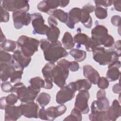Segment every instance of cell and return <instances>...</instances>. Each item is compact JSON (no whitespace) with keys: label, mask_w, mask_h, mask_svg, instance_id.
<instances>
[{"label":"cell","mask_w":121,"mask_h":121,"mask_svg":"<svg viewBox=\"0 0 121 121\" xmlns=\"http://www.w3.org/2000/svg\"><path fill=\"white\" fill-rule=\"evenodd\" d=\"M80 22L86 28H90L92 26L93 21L90 13L81 9V17Z\"/></svg>","instance_id":"31"},{"label":"cell","mask_w":121,"mask_h":121,"mask_svg":"<svg viewBox=\"0 0 121 121\" xmlns=\"http://www.w3.org/2000/svg\"><path fill=\"white\" fill-rule=\"evenodd\" d=\"M58 6L59 0H47L40 2L37 6V9L42 12L48 13L50 11L56 9Z\"/></svg>","instance_id":"21"},{"label":"cell","mask_w":121,"mask_h":121,"mask_svg":"<svg viewBox=\"0 0 121 121\" xmlns=\"http://www.w3.org/2000/svg\"><path fill=\"white\" fill-rule=\"evenodd\" d=\"M77 91L75 82H70L64 86L57 92L56 95V102L58 104H64L72 99Z\"/></svg>","instance_id":"7"},{"label":"cell","mask_w":121,"mask_h":121,"mask_svg":"<svg viewBox=\"0 0 121 121\" xmlns=\"http://www.w3.org/2000/svg\"><path fill=\"white\" fill-rule=\"evenodd\" d=\"M67 110V107L63 104L57 106H51L45 109L47 121H53L56 118L63 114Z\"/></svg>","instance_id":"18"},{"label":"cell","mask_w":121,"mask_h":121,"mask_svg":"<svg viewBox=\"0 0 121 121\" xmlns=\"http://www.w3.org/2000/svg\"><path fill=\"white\" fill-rule=\"evenodd\" d=\"M73 39L75 43H77V45H79V47L81 45H84L87 52H92L97 47L91 38L84 33L81 32L77 33L74 36Z\"/></svg>","instance_id":"14"},{"label":"cell","mask_w":121,"mask_h":121,"mask_svg":"<svg viewBox=\"0 0 121 121\" xmlns=\"http://www.w3.org/2000/svg\"><path fill=\"white\" fill-rule=\"evenodd\" d=\"M48 23L49 26H57L58 25V22L55 18L51 16L48 17Z\"/></svg>","instance_id":"47"},{"label":"cell","mask_w":121,"mask_h":121,"mask_svg":"<svg viewBox=\"0 0 121 121\" xmlns=\"http://www.w3.org/2000/svg\"><path fill=\"white\" fill-rule=\"evenodd\" d=\"M7 106L6 101H5V96L2 97L0 98V107L1 110H5Z\"/></svg>","instance_id":"52"},{"label":"cell","mask_w":121,"mask_h":121,"mask_svg":"<svg viewBox=\"0 0 121 121\" xmlns=\"http://www.w3.org/2000/svg\"><path fill=\"white\" fill-rule=\"evenodd\" d=\"M18 48L27 57H31L38 50L40 41L26 35L20 36L17 42Z\"/></svg>","instance_id":"6"},{"label":"cell","mask_w":121,"mask_h":121,"mask_svg":"<svg viewBox=\"0 0 121 121\" xmlns=\"http://www.w3.org/2000/svg\"><path fill=\"white\" fill-rule=\"evenodd\" d=\"M8 63L5 62H0V78L2 82L6 81L10 78L12 72L15 68L13 63Z\"/></svg>","instance_id":"23"},{"label":"cell","mask_w":121,"mask_h":121,"mask_svg":"<svg viewBox=\"0 0 121 121\" xmlns=\"http://www.w3.org/2000/svg\"><path fill=\"white\" fill-rule=\"evenodd\" d=\"M12 17L14 27L20 29L24 26H28L31 21V16L30 13L23 10L13 12Z\"/></svg>","instance_id":"12"},{"label":"cell","mask_w":121,"mask_h":121,"mask_svg":"<svg viewBox=\"0 0 121 121\" xmlns=\"http://www.w3.org/2000/svg\"><path fill=\"white\" fill-rule=\"evenodd\" d=\"M13 65L15 69L11 73L10 77V80L11 83H16L20 82L24 68L17 62L15 61V60Z\"/></svg>","instance_id":"25"},{"label":"cell","mask_w":121,"mask_h":121,"mask_svg":"<svg viewBox=\"0 0 121 121\" xmlns=\"http://www.w3.org/2000/svg\"><path fill=\"white\" fill-rule=\"evenodd\" d=\"M93 59L100 65H110L118 61L121 56L115 49H105L102 46H97L92 51Z\"/></svg>","instance_id":"2"},{"label":"cell","mask_w":121,"mask_h":121,"mask_svg":"<svg viewBox=\"0 0 121 121\" xmlns=\"http://www.w3.org/2000/svg\"><path fill=\"white\" fill-rule=\"evenodd\" d=\"M31 16L33 27V33L35 35H46L49 27L44 24L45 21L42 14L40 13H34L31 14Z\"/></svg>","instance_id":"10"},{"label":"cell","mask_w":121,"mask_h":121,"mask_svg":"<svg viewBox=\"0 0 121 121\" xmlns=\"http://www.w3.org/2000/svg\"><path fill=\"white\" fill-rule=\"evenodd\" d=\"M15 61L12 55L9 53L0 49V62L8 63H12Z\"/></svg>","instance_id":"37"},{"label":"cell","mask_w":121,"mask_h":121,"mask_svg":"<svg viewBox=\"0 0 121 121\" xmlns=\"http://www.w3.org/2000/svg\"><path fill=\"white\" fill-rule=\"evenodd\" d=\"M79 68V66L78 62L76 61H70V65L69 66V69L72 72L77 71L78 70Z\"/></svg>","instance_id":"45"},{"label":"cell","mask_w":121,"mask_h":121,"mask_svg":"<svg viewBox=\"0 0 121 121\" xmlns=\"http://www.w3.org/2000/svg\"><path fill=\"white\" fill-rule=\"evenodd\" d=\"M30 86L35 90L40 91L41 88H44L45 81L41 77H36L29 80Z\"/></svg>","instance_id":"32"},{"label":"cell","mask_w":121,"mask_h":121,"mask_svg":"<svg viewBox=\"0 0 121 121\" xmlns=\"http://www.w3.org/2000/svg\"><path fill=\"white\" fill-rule=\"evenodd\" d=\"M81 112L77 108H74L70 113V114L65 118L64 121H81L82 120Z\"/></svg>","instance_id":"36"},{"label":"cell","mask_w":121,"mask_h":121,"mask_svg":"<svg viewBox=\"0 0 121 121\" xmlns=\"http://www.w3.org/2000/svg\"><path fill=\"white\" fill-rule=\"evenodd\" d=\"M55 66L54 62L47 63L42 70L43 77L44 78L45 86L44 88L51 89L53 87V70Z\"/></svg>","instance_id":"15"},{"label":"cell","mask_w":121,"mask_h":121,"mask_svg":"<svg viewBox=\"0 0 121 121\" xmlns=\"http://www.w3.org/2000/svg\"><path fill=\"white\" fill-rule=\"evenodd\" d=\"M83 75L92 84L96 85L100 78L98 72L90 65H85L83 66Z\"/></svg>","instance_id":"20"},{"label":"cell","mask_w":121,"mask_h":121,"mask_svg":"<svg viewBox=\"0 0 121 121\" xmlns=\"http://www.w3.org/2000/svg\"><path fill=\"white\" fill-rule=\"evenodd\" d=\"M82 9L87 11L88 12H89L90 13H92L93 12H94L95 11V7L92 5L90 4H86L85 6H84Z\"/></svg>","instance_id":"48"},{"label":"cell","mask_w":121,"mask_h":121,"mask_svg":"<svg viewBox=\"0 0 121 121\" xmlns=\"http://www.w3.org/2000/svg\"><path fill=\"white\" fill-rule=\"evenodd\" d=\"M91 39L96 46L104 45V47L110 48L114 43V39L108 34L107 28L101 25H97L92 29Z\"/></svg>","instance_id":"3"},{"label":"cell","mask_w":121,"mask_h":121,"mask_svg":"<svg viewBox=\"0 0 121 121\" xmlns=\"http://www.w3.org/2000/svg\"><path fill=\"white\" fill-rule=\"evenodd\" d=\"M0 21L2 22H7L9 19V14L8 11L4 9L0 5Z\"/></svg>","instance_id":"41"},{"label":"cell","mask_w":121,"mask_h":121,"mask_svg":"<svg viewBox=\"0 0 121 121\" xmlns=\"http://www.w3.org/2000/svg\"><path fill=\"white\" fill-rule=\"evenodd\" d=\"M5 40H6V37L3 34L2 30H1L0 31V43L3 42V41H4Z\"/></svg>","instance_id":"54"},{"label":"cell","mask_w":121,"mask_h":121,"mask_svg":"<svg viewBox=\"0 0 121 121\" xmlns=\"http://www.w3.org/2000/svg\"><path fill=\"white\" fill-rule=\"evenodd\" d=\"M114 49H115V50L116 51V52H117V53H118V54L119 55L121 56V40H118L117 41H116L115 42H114Z\"/></svg>","instance_id":"50"},{"label":"cell","mask_w":121,"mask_h":121,"mask_svg":"<svg viewBox=\"0 0 121 121\" xmlns=\"http://www.w3.org/2000/svg\"><path fill=\"white\" fill-rule=\"evenodd\" d=\"M13 59L24 68L27 67L31 61V57L26 56L19 49L15 50L12 54Z\"/></svg>","instance_id":"24"},{"label":"cell","mask_w":121,"mask_h":121,"mask_svg":"<svg viewBox=\"0 0 121 121\" xmlns=\"http://www.w3.org/2000/svg\"><path fill=\"white\" fill-rule=\"evenodd\" d=\"M22 114L27 118H38L39 107L37 103H21L19 106Z\"/></svg>","instance_id":"13"},{"label":"cell","mask_w":121,"mask_h":121,"mask_svg":"<svg viewBox=\"0 0 121 121\" xmlns=\"http://www.w3.org/2000/svg\"><path fill=\"white\" fill-rule=\"evenodd\" d=\"M97 100L93 101L91 105V112L96 111H107L110 104L108 99L106 97V92L104 89L99 90L96 94Z\"/></svg>","instance_id":"9"},{"label":"cell","mask_w":121,"mask_h":121,"mask_svg":"<svg viewBox=\"0 0 121 121\" xmlns=\"http://www.w3.org/2000/svg\"><path fill=\"white\" fill-rule=\"evenodd\" d=\"M77 91H80L81 90L90 89L92 86V83L87 79H78L75 82Z\"/></svg>","instance_id":"33"},{"label":"cell","mask_w":121,"mask_h":121,"mask_svg":"<svg viewBox=\"0 0 121 121\" xmlns=\"http://www.w3.org/2000/svg\"><path fill=\"white\" fill-rule=\"evenodd\" d=\"M40 91L35 90L30 86L26 87L20 82L15 83L13 86L12 93L17 94L18 99L24 103L34 102Z\"/></svg>","instance_id":"4"},{"label":"cell","mask_w":121,"mask_h":121,"mask_svg":"<svg viewBox=\"0 0 121 121\" xmlns=\"http://www.w3.org/2000/svg\"><path fill=\"white\" fill-rule=\"evenodd\" d=\"M18 98L17 95L13 93L9 95L5 96V101L7 105H14L17 102Z\"/></svg>","instance_id":"40"},{"label":"cell","mask_w":121,"mask_h":121,"mask_svg":"<svg viewBox=\"0 0 121 121\" xmlns=\"http://www.w3.org/2000/svg\"><path fill=\"white\" fill-rule=\"evenodd\" d=\"M63 47L66 50H70L73 48L75 45L73 38L71 34L69 32H66L61 40Z\"/></svg>","instance_id":"28"},{"label":"cell","mask_w":121,"mask_h":121,"mask_svg":"<svg viewBox=\"0 0 121 121\" xmlns=\"http://www.w3.org/2000/svg\"><path fill=\"white\" fill-rule=\"evenodd\" d=\"M107 113L110 121H115L121 116V105L117 100H114L111 106L107 110Z\"/></svg>","instance_id":"22"},{"label":"cell","mask_w":121,"mask_h":121,"mask_svg":"<svg viewBox=\"0 0 121 121\" xmlns=\"http://www.w3.org/2000/svg\"><path fill=\"white\" fill-rule=\"evenodd\" d=\"M69 3V0H59V6L61 8H64L66 7Z\"/></svg>","instance_id":"53"},{"label":"cell","mask_w":121,"mask_h":121,"mask_svg":"<svg viewBox=\"0 0 121 121\" xmlns=\"http://www.w3.org/2000/svg\"><path fill=\"white\" fill-rule=\"evenodd\" d=\"M121 0H113L112 4H113L114 5L115 9L119 12H121Z\"/></svg>","instance_id":"51"},{"label":"cell","mask_w":121,"mask_h":121,"mask_svg":"<svg viewBox=\"0 0 121 121\" xmlns=\"http://www.w3.org/2000/svg\"><path fill=\"white\" fill-rule=\"evenodd\" d=\"M48 14L58 19L62 23H66L68 20V13L60 9H56L50 11Z\"/></svg>","instance_id":"29"},{"label":"cell","mask_w":121,"mask_h":121,"mask_svg":"<svg viewBox=\"0 0 121 121\" xmlns=\"http://www.w3.org/2000/svg\"><path fill=\"white\" fill-rule=\"evenodd\" d=\"M121 17L118 15H114L111 17V21L112 25L115 26H121Z\"/></svg>","instance_id":"44"},{"label":"cell","mask_w":121,"mask_h":121,"mask_svg":"<svg viewBox=\"0 0 121 121\" xmlns=\"http://www.w3.org/2000/svg\"><path fill=\"white\" fill-rule=\"evenodd\" d=\"M1 88L3 92L5 93L12 92L13 86L9 81H4L1 83Z\"/></svg>","instance_id":"42"},{"label":"cell","mask_w":121,"mask_h":121,"mask_svg":"<svg viewBox=\"0 0 121 121\" xmlns=\"http://www.w3.org/2000/svg\"><path fill=\"white\" fill-rule=\"evenodd\" d=\"M60 34V30L57 26H49L46 33L47 40L50 43H54L58 40Z\"/></svg>","instance_id":"27"},{"label":"cell","mask_w":121,"mask_h":121,"mask_svg":"<svg viewBox=\"0 0 121 121\" xmlns=\"http://www.w3.org/2000/svg\"><path fill=\"white\" fill-rule=\"evenodd\" d=\"M95 13L96 17L98 19H104L107 17V9L101 6H95Z\"/></svg>","instance_id":"38"},{"label":"cell","mask_w":121,"mask_h":121,"mask_svg":"<svg viewBox=\"0 0 121 121\" xmlns=\"http://www.w3.org/2000/svg\"><path fill=\"white\" fill-rule=\"evenodd\" d=\"M69 53L77 62H82L84 61L86 57V52L78 49H72L69 52Z\"/></svg>","instance_id":"30"},{"label":"cell","mask_w":121,"mask_h":121,"mask_svg":"<svg viewBox=\"0 0 121 121\" xmlns=\"http://www.w3.org/2000/svg\"><path fill=\"white\" fill-rule=\"evenodd\" d=\"M38 118L43 120H47V117L45 112V109L44 107H42L38 111Z\"/></svg>","instance_id":"46"},{"label":"cell","mask_w":121,"mask_h":121,"mask_svg":"<svg viewBox=\"0 0 121 121\" xmlns=\"http://www.w3.org/2000/svg\"><path fill=\"white\" fill-rule=\"evenodd\" d=\"M22 115L19 106L14 105H8L5 109V121H15Z\"/></svg>","instance_id":"16"},{"label":"cell","mask_w":121,"mask_h":121,"mask_svg":"<svg viewBox=\"0 0 121 121\" xmlns=\"http://www.w3.org/2000/svg\"><path fill=\"white\" fill-rule=\"evenodd\" d=\"M89 119L92 121H110L107 111H96L91 112L89 115Z\"/></svg>","instance_id":"26"},{"label":"cell","mask_w":121,"mask_h":121,"mask_svg":"<svg viewBox=\"0 0 121 121\" xmlns=\"http://www.w3.org/2000/svg\"><path fill=\"white\" fill-rule=\"evenodd\" d=\"M121 67L120 61H117L108 65L106 73V78L109 81L112 82L119 79L120 76L119 68Z\"/></svg>","instance_id":"19"},{"label":"cell","mask_w":121,"mask_h":121,"mask_svg":"<svg viewBox=\"0 0 121 121\" xmlns=\"http://www.w3.org/2000/svg\"><path fill=\"white\" fill-rule=\"evenodd\" d=\"M0 46L1 49L6 52H14L16 48L17 43L13 40L6 39L0 43Z\"/></svg>","instance_id":"34"},{"label":"cell","mask_w":121,"mask_h":121,"mask_svg":"<svg viewBox=\"0 0 121 121\" xmlns=\"http://www.w3.org/2000/svg\"><path fill=\"white\" fill-rule=\"evenodd\" d=\"M51 95L50 94L45 92L40 93L36 97V102L42 107L46 106L50 102Z\"/></svg>","instance_id":"35"},{"label":"cell","mask_w":121,"mask_h":121,"mask_svg":"<svg viewBox=\"0 0 121 121\" xmlns=\"http://www.w3.org/2000/svg\"><path fill=\"white\" fill-rule=\"evenodd\" d=\"M40 46L45 60L49 62L55 63L59 59L67 56L69 53L59 41L50 43L46 39H42L40 41Z\"/></svg>","instance_id":"1"},{"label":"cell","mask_w":121,"mask_h":121,"mask_svg":"<svg viewBox=\"0 0 121 121\" xmlns=\"http://www.w3.org/2000/svg\"><path fill=\"white\" fill-rule=\"evenodd\" d=\"M81 9L75 7L71 9L68 13V18L66 26L70 29H73L75 25L81 20Z\"/></svg>","instance_id":"17"},{"label":"cell","mask_w":121,"mask_h":121,"mask_svg":"<svg viewBox=\"0 0 121 121\" xmlns=\"http://www.w3.org/2000/svg\"><path fill=\"white\" fill-rule=\"evenodd\" d=\"M7 11L15 12L23 10L28 12L29 10L28 1L24 0H4L0 1V5Z\"/></svg>","instance_id":"8"},{"label":"cell","mask_w":121,"mask_h":121,"mask_svg":"<svg viewBox=\"0 0 121 121\" xmlns=\"http://www.w3.org/2000/svg\"><path fill=\"white\" fill-rule=\"evenodd\" d=\"M70 61L63 59L57 62L53 70V81L59 87L61 88L66 84L69 74Z\"/></svg>","instance_id":"5"},{"label":"cell","mask_w":121,"mask_h":121,"mask_svg":"<svg viewBox=\"0 0 121 121\" xmlns=\"http://www.w3.org/2000/svg\"><path fill=\"white\" fill-rule=\"evenodd\" d=\"M94 2L95 4V6H104L107 7L111 6L113 4V0H94Z\"/></svg>","instance_id":"43"},{"label":"cell","mask_w":121,"mask_h":121,"mask_svg":"<svg viewBox=\"0 0 121 121\" xmlns=\"http://www.w3.org/2000/svg\"><path fill=\"white\" fill-rule=\"evenodd\" d=\"M112 90L114 93L118 94L120 95L121 91L120 83H119L116 84L114 86H113L112 88Z\"/></svg>","instance_id":"49"},{"label":"cell","mask_w":121,"mask_h":121,"mask_svg":"<svg viewBox=\"0 0 121 121\" xmlns=\"http://www.w3.org/2000/svg\"><path fill=\"white\" fill-rule=\"evenodd\" d=\"M96 84L97 85L98 87L100 89H105L108 87L109 85V81L106 78L104 77H100Z\"/></svg>","instance_id":"39"},{"label":"cell","mask_w":121,"mask_h":121,"mask_svg":"<svg viewBox=\"0 0 121 121\" xmlns=\"http://www.w3.org/2000/svg\"><path fill=\"white\" fill-rule=\"evenodd\" d=\"M90 94L87 90H81L76 96L74 107L78 109L81 113L86 114L89 111L88 101Z\"/></svg>","instance_id":"11"}]
</instances>
